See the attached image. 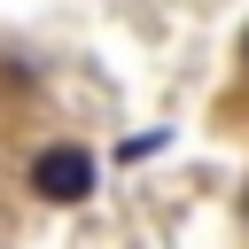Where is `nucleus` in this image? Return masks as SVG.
<instances>
[{
  "instance_id": "f03ea898",
  "label": "nucleus",
  "mask_w": 249,
  "mask_h": 249,
  "mask_svg": "<svg viewBox=\"0 0 249 249\" xmlns=\"http://www.w3.org/2000/svg\"><path fill=\"white\" fill-rule=\"evenodd\" d=\"M241 62H249V39H241Z\"/></svg>"
},
{
  "instance_id": "f257e3e1",
  "label": "nucleus",
  "mask_w": 249,
  "mask_h": 249,
  "mask_svg": "<svg viewBox=\"0 0 249 249\" xmlns=\"http://www.w3.org/2000/svg\"><path fill=\"white\" fill-rule=\"evenodd\" d=\"M31 195L39 202H86L93 195V156L86 148H39L31 156Z\"/></svg>"
}]
</instances>
